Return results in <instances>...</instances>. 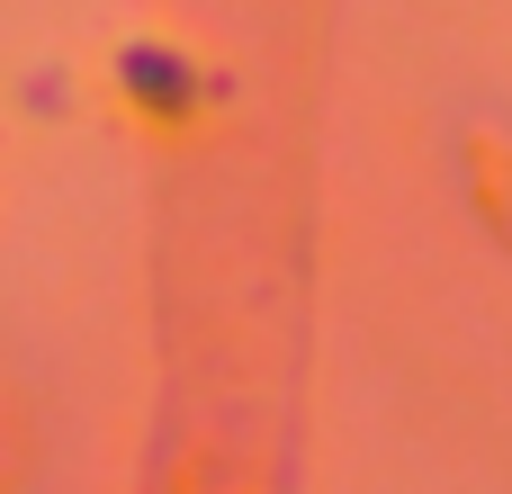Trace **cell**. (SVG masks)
<instances>
[{
    "mask_svg": "<svg viewBox=\"0 0 512 494\" xmlns=\"http://www.w3.org/2000/svg\"><path fill=\"white\" fill-rule=\"evenodd\" d=\"M468 180H477V207L495 216V234L512 243V153L504 144H477V153H468Z\"/></svg>",
    "mask_w": 512,
    "mask_h": 494,
    "instance_id": "obj_1",
    "label": "cell"
},
{
    "mask_svg": "<svg viewBox=\"0 0 512 494\" xmlns=\"http://www.w3.org/2000/svg\"><path fill=\"white\" fill-rule=\"evenodd\" d=\"M18 468H27V423H18V396L0 387V494H18Z\"/></svg>",
    "mask_w": 512,
    "mask_h": 494,
    "instance_id": "obj_2",
    "label": "cell"
}]
</instances>
